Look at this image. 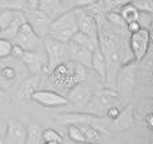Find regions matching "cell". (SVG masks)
Returning a JSON list of instances; mask_svg holds the SVG:
<instances>
[{
    "mask_svg": "<svg viewBox=\"0 0 153 144\" xmlns=\"http://www.w3.org/2000/svg\"><path fill=\"white\" fill-rule=\"evenodd\" d=\"M11 49H12V43L7 39L0 37V60L10 57L11 56Z\"/></svg>",
    "mask_w": 153,
    "mask_h": 144,
    "instance_id": "4dcf8cb0",
    "label": "cell"
},
{
    "mask_svg": "<svg viewBox=\"0 0 153 144\" xmlns=\"http://www.w3.org/2000/svg\"><path fill=\"white\" fill-rule=\"evenodd\" d=\"M56 123L59 124H79V123H87V124H92L93 127H96L100 132H107L108 124L105 122L104 117L96 116L88 112H67V113H59L55 116Z\"/></svg>",
    "mask_w": 153,
    "mask_h": 144,
    "instance_id": "277c9868",
    "label": "cell"
},
{
    "mask_svg": "<svg viewBox=\"0 0 153 144\" xmlns=\"http://www.w3.org/2000/svg\"><path fill=\"white\" fill-rule=\"evenodd\" d=\"M133 0H111V3L105 7V11H119L125 4H131Z\"/></svg>",
    "mask_w": 153,
    "mask_h": 144,
    "instance_id": "d6a6232c",
    "label": "cell"
},
{
    "mask_svg": "<svg viewBox=\"0 0 153 144\" xmlns=\"http://www.w3.org/2000/svg\"><path fill=\"white\" fill-rule=\"evenodd\" d=\"M24 54V49L20 46H16V44H12V49H11V57L16 59V60H20V57Z\"/></svg>",
    "mask_w": 153,
    "mask_h": 144,
    "instance_id": "e575fe53",
    "label": "cell"
},
{
    "mask_svg": "<svg viewBox=\"0 0 153 144\" xmlns=\"http://www.w3.org/2000/svg\"><path fill=\"white\" fill-rule=\"evenodd\" d=\"M39 86H40L39 75L28 76V78L24 79V80L19 84V87H17V91H16L17 99L22 100V101H24V103L31 101L32 93H33L36 90H39Z\"/></svg>",
    "mask_w": 153,
    "mask_h": 144,
    "instance_id": "e0dca14e",
    "label": "cell"
},
{
    "mask_svg": "<svg viewBox=\"0 0 153 144\" xmlns=\"http://www.w3.org/2000/svg\"><path fill=\"white\" fill-rule=\"evenodd\" d=\"M77 128L81 131V134H83L85 142L87 144H100L101 143V132H100L96 127H93L92 124H87V123H79Z\"/></svg>",
    "mask_w": 153,
    "mask_h": 144,
    "instance_id": "ffe728a7",
    "label": "cell"
},
{
    "mask_svg": "<svg viewBox=\"0 0 153 144\" xmlns=\"http://www.w3.org/2000/svg\"><path fill=\"white\" fill-rule=\"evenodd\" d=\"M39 1L40 0H27V8L35 10V8L39 7Z\"/></svg>",
    "mask_w": 153,
    "mask_h": 144,
    "instance_id": "ab89813d",
    "label": "cell"
},
{
    "mask_svg": "<svg viewBox=\"0 0 153 144\" xmlns=\"http://www.w3.org/2000/svg\"><path fill=\"white\" fill-rule=\"evenodd\" d=\"M11 104V100L5 96V98H0V111H3L4 108H7Z\"/></svg>",
    "mask_w": 153,
    "mask_h": 144,
    "instance_id": "f35d334b",
    "label": "cell"
},
{
    "mask_svg": "<svg viewBox=\"0 0 153 144\" xmlns=\"http://www.w3.org/2000/svg\"><path fill=\"white\" fill-rule=\"evenodd\" d=\"M137 23L141 28L149 29L151 31L152 22H153V12H148V11H139V16H137Z\"/></svg>",
    "mask_w": 153,
    "mask_h": 144,
    "instance_id": "83f0119b",
    "label": "cell"
},
{
    "mask_svg": "<svg viewBox=\"0 0 153 144\" xmlns=\"http://www.w3.org/2000/svg\"><path fill=\"white\" fill-rule=\"evenodd\" d=\"M92 93H93L92 88H91V86H88L85 81L77 83L69 88L68 95H67V103H69L76 110L83 111L85 105L88 104V101H89Z\"/></svg>",
    "mask_w": 153,
    "mask_h": 144,
    "instance_id": "8fae6325",
    "label": "cell"
},
{
    "mask_svg": "<svg viewBox=\"0 0 153 144\" xmlns=\"http://www.w3.org/2000/svg\"><path fill=\"white\" fill-rule=\"evenodd\" d=\"M0 5L15 11H24L27 8V0H0Z\"/></svg>",
    "mask_w": 153,
    "mask_h": 144,
    "instance_id": "f1b7e54d",
    "label": "cell"
},
{
    "mask_svg": "<svg viewBox=\"0 0 153 144\" xmlns=\"http://www.w3.org/2000/svg\"><path fill=\"white\" fill-rule=\"evenodd\" d=\"M42 139H43V142H55V143H60V144H63V142H64L61 134L59 131L53 130V128L43 130Z\"/></svg>",
    "mask_w": 153,
    "mask_h": 144,
    "instance_id": "4316f807",
    "label": "cell"
},
{
    "mask_svg": "<svg viewBox=\"0 0 153 144\" xmlns=\"http://www.w3.org/2000/svg\"><path fill=\"white\" fill-rule=\"evenodd\" d=\"M17 78V68L11 63L0 66V80L4 83H12Z\"/></svg>",
    "mask_w": 153,
    "mask_h": 144,
    "instance_id": "603a6c76",
    "label": "cell"
},
{
    "mask_svg": "<svg viewBox=\"0 0 153 144\" xmlns=\"http://www.w3.org/2000/svg\"><path fill=\"white\" fill-rule=\"evenodd\" d=\"M69 42H73L75 44H79V46H81V47H85V48L91 49V51H95V49L99 47V43L96 42V40H93L92 37H89L88 35H85V34H83V32H80V31L76 32L75 36H73Z\"/></svg>",
    "mask_w": 153,
    "mask_h": 144,
    "instance_id": "7402d4cb",
    "label": "cell"
},
{
    "mask_svg": "<svg viewBox=\"0 0 153 144\" xmlns=\"http://www.w3.org/2000/svg\"><path fill=\"white\" fill-rule=\"evenodd\" d=\"M31 101L37 103V104L43 105L45 108H56L68 104L65 96H63L59 92H55L52 90H36L32 93Z\"/></svg>",
    "mask_w": 153,
    "mask_h": 144,
    "instance_id": "7c38bea8",
    "label": "cell"
},
{
    "mask_svg": "<svg viewBox=\"0 0 153 144\" xmlns=\"http://www.w3.org/2000/svg\"><path fill=\"white\" fill-rule=\"evenodd\" d=\"M121 103L123 100L116 90L105 87L95 91L92 93L89 101H88V104L85 105L83 111L96 116L105 117V112H107L108 108L113 107V105H120Z\"/></svg>",
    "mask_w": 153,
    "mask_h": 144,
    "instance_id": "6da1fadb",
    "label": "cell"
},
{
    "mask_svg": "<svg viewBox=\"0 0 153 144\" xmlns=\"http://www.w3.org/2000/svg\"><path fill=\"white\" fill-rule=\"evenodd\" d=\"M43 127L39 122L31 120L27 125V135H25V144H43L42 139Z\"/></svg>",
    "mask_w": 153,
    "mask_h": 144,
    "instance_id": "44dd1931",
    "label": "cell"
},
{
    "mask_svg": "<svg viewBox=\"0 0 153 144\" xmlns=\"http://www.w3.org/2000/svg\"><path fill=\"white\" fill-rule=\"evenodd\" d=\"M151 40H152V36L149 29L140 28L137 32L131 34L128 47L132 54V57H133V60L136 63H140L146 56V54L151 49Z\"/></svg>",
    "mask_w": 153,
    "mask_h": 144,
    "instance_id": "52a82bcc",
    "label": "cell"
},
{
    "mask_svg": "<svg viewBox=\"0 0 153 144\" xmlns=\"http://www.w3.org/2000/svg\"><path fill=\"white\" fill-rule=\"evenodd\" d=\"M5 131H7V120H4V119L0 117V137L4 136Z\"/></svg>",
    "mask_w": 153,
    "mask_h": 144,
    "instance_id": "74e56055",
    "label": "cell"
},
{
    "mask_svg": "<svg viewBox=\"0 0 153 144\" xmlns=\"http://www.w3.org/2000/svg\"><path fill=\"white\" fill-rule=\"evenodd\" d=\"M141 27L139 25V23L137 22H131V23H126L125 25V29L129 32V34H133V32H137Z\"/></svg>",
    "mask_w": 153,
    "mask_h": 144,
    "instance_id": "8d00e7d4",
    "label": "cell"
},
{
    "mask_svg": "<svg viewBox=\"0 0 153 144\" xmlns=\"http://www.w3.org/2000/svg\"><path fill=\"white\" fill-rule=\"evenodd\" d=\"M132 4H133L139 11L153 12V0H133Z\"/></svg>",
    "mask_w": 153,
    "mask_h": 144,
    "instance_id": "1f68e13d",
    "label": "cell"
},
{
    "mask_svg": "<svg viewBox=\"0 0 153 144\" xmlns=\"http://www.w3.org/2000/svg\"><path fill=\"white\" fill-rule=\"evenodd\" d=\"M20 61L32 75H40L42 72H47V55L44 52V48L42 51L37 48L32 51H24Z\"/></svg>",
    "mask_w": 153,
    "mask_h": 144,
    "instance_id": "9c48e42d",
    "label": "cell"
},
{
    "mask_svg": "<svg viewBox=\"0 0 153 144\" xmlns=\"http://www.w3.org/2000/svg\"><path fill=\"white\" fill-rule=\"evenodd\" d=\"M120 111H121V108H120L119 105H113V107H111V108H108L107 110V112H105V117H108V119L112 122V120H114L117 116H119Z\"/></svg>",
    "mask_w": 153,
    "mask_h": 144,
    "instance_id": "836d02e7",
    "label": "cell"
},
{
    "mask_svg": "<svg viewBox=\"0 0 153 144\" xmlns=\"http://www.w3.org/2000/svg\"><path fill=\"white\" fill-rule=\"evenodd\" d=\"M11 43L20 46L24 51H32V49L39 48V44L42 43V39L35 34L33 29L31 28V25L27 22H24L19 27L15 37L11 40Z\"/></svg>",
    "mask_w": 153,
    "mask_h": 144,
    "instance_id": "30bf717a",
    "label": "cell"
},
{
    "mask_svg": "<svg viewBox=\"0 0 153 144\" xmlns=\"http://www.w3.org/2000/svg\"><path fill=\"white\" fill-rule=\"evenodd\" d=\"M67 132H68V136L72 142H75L77 144H87L83 134H81V131L79 130L76 124H69L68 128H67Z\"/></svg>",
    "mask_w": 153,
    "mask_h": 144,
    "instance_id": "f546056e",
    "label": "cell"
},
{
    "mask_svg": "<svg viewBox=\"0 0 153 144\" xmlns=\"http://www.w3.org/2000/svg\"><path fill=\"white\" fill-rule=\"evenodd\" d=\"M79 31L75 10H67L60 16L52 20L48 35L61 43H68Z\"/></svg>",
    "mask_w": 153,
    "mask_h": 144,
    "instance_id": "7a4b0ae2",
    "label": "cell"
},
{
    "mask_svg": "<svg viewBox=\"0 0 153 144\" xmlns=\"http://www.w3.org/2000/svg\"><path fill=\"white\" fill-rule=\"evenodd\" d=\"M76 13V20H77V28L80 32L88 35L89 37H92L93 40L97 42L99 36V27L96 20L91 16L84 8H73Z\"/></svg>",
    "mask_w": 153,
    "mask_h": 144,
    "instance_id": "4fadbf2b",
    "label": "cell"
},
{
    "mask_svg": "<svg viewBox=\"0 0 153 144\" xmlns=\"http://www.w3.org/2000/svg\"><path fill=\"white\" fill-rule=\"evenodd\" d=\"M0 34H1V28H0Z\"/></svg>",
    "mask_w": 153,
    "mask_h": 144,
    "instance_id": "7bdbcfd3",
    "label": "cell"
},
{
    "mask_svg": "<svg viewBox=\"0 0 153 144\" xmlns=\"http://www.w3.org/2000/svg\"><path fill=\"white\" fill-rule=\"evenodd\" d=\"M27 127L19 119L10 117L7 119V131H5V143L7 144H25Z\"/></svg>",
    "mask_w": 153,
    "mask_h": 144,
    "instance_id": "5bb4252c",
    "label": "cell"
},
{
    "mask_svg": "<svg viewBox=\"0 0 153 144\" xmlns=\"http://www.w3.org/2000/svg\"><path fill=\"white\" fill-rule=\"evenodd\" d=\"M136 71H137V63L131 61V63L123 64L119 68L116 75V86L119 88V95L121 96H129L134 90V86L137 83L136 79Z\"/></svg>",
    "mask_w": 153,
    "mask_h": 144,
    "instance_id": "8992f818",
    "label": "cell"
},
{
    "mask_svg": "<svg viewBox=\"0 0 153 144\" xmlns=\"http://www.w3.org/2000/svg\"><path fill=\"white\" fill-rule=\"evenodd\" d=\"M91 68H92L93 72L96 73L99 80L101 81L102 84H105V81H107V61H105L104 55H102V52L100 51L99 47L92 52Z\"/></svg>",
    "mask_w": 153,
    "mask_h": 144,
    "instance_id": "ac0fdd59",
    "label": "cell"
},
{
    "mask_svg": "<svg viewBox=\"0 0 153 144\" xmlns=\"http://www.w3.org/2000/svg\"><path fill=\"white\" fill-rule=\"evenodd\" d=\"M133 124H134V104L129 103L120 111L119 116L114 120H112L109 127L114 131H124L128 130V128H132Z\"/></svg>",
    "mask_w": 153,
    "mask_h": 144,
    "instance_id": "9a60e30c",
    "label": "cell"
},
{
    "mask_svg": "<svg viewBox=\"0 0 153 144\" xmlns=\"http://www.w3.org/2000/svg\"><path fill=\"white\" fill-rule=\"evenodd\" d=\"M119 13L121 15L123 20L126 24V23H131V22H136L137 16H139V10L131 3V4H125L121 8H119Z\"/></svg>",
    "mask_w": 153,
    "mask_h": 144,
    "instance_id": "cb8c5ba5",
    "label": "cell"
},
{
    "mask_svg": "<svg viewBox=\"0 0 153 144\" xmlns=\"http://www.w3.org/2000/svg\"><path fill=\"white\" fill-rule=\"evenodd\" d=\"M67 48H68V56L69 60L79 63L84 67H91V60H92V52L91 49L81 47L79 44H75L73 42L67 43Z\"/></svg>",
    "mask_w": 153,
    "mask_h": 144,
    "instance_id": "2e32d148",
    "label": "cell"
},
{
    "mask_svg": "<svg viewBox=\"0 0 153 144\" xmlns=\"http://www.w3.org/2000/svg\"><path fill=\"white\" fill-rule=\"evenodd\" d=\"M48 79L53 87L69 90L71 87L77 84L75 80V61L68 60L56 66L48 72Z\"/></svg>",
    "mask_w": 153,
    "mask_h": 144,
    "instance_id": "5b68a950",
    "label": "cell"
},
{
    "mask_svg": "<svg viewBox=\"0 0 153 144\" xmlns=\"http://www.w3.org/2000/svg\"><path fill=\"white\" fill-rule=\"evenodd\" d=\"M23 13L25 16V22L31 25V28L33 29V32L40 39H43L44 36L48 35L49 27H51V23H52V19L48 15H45L39 8H35V10L25 8L23 11Z\"/></svg>",
    "mask_w": 153,
    "mask_h": 144,
    "instance_id": "ba28073f",
    "label": "cell"
},
{
    "mask_svg": "<svg viewBox=\"0 0 153 144\" xmlns=\"http://www.w3.org/2000/svg\"><path fill=\"white\" fill-rule=\"evenodd\" d=\"M5 91H4V87L1 86V83H0V98H5Z\"/></svg>",
    "mask_w": 153,
    "mask_h": 144,
    "instance_id": "60d3db41",
    "label": "cell"
},
{
    "mask_svg": "<svg viewBox=\"0 0 153 144\" xmlns=\"http://www.w3.org/2000/svg\"><path fill=\"white\" fill-rule=\"evenodd\" d=\"M105 19L109 23L113 28L120 29V31H124L125 29V22L123 20L121 15L119 13V11H105Z\"/></svg>",
    "mask_w": 153,
    "mask_h": 144,
    "instance_id": "d4e9b609",
    "label": "cell"
},
{
    "mask_svg": "<svg viewBox=\"0 0 153 144\" xmlns=\"http://www.w3.org/2000/svg\"><path fill=\"white\" fill-rule=\"evenodd\" d=\"M37 8L40 11H43L45 15H48L52 20L67 11L63 0H40Z\"/></svg>",
    "mask_w": 153,
    "mask_h": 144,
    "instance_id": "d6986e66",
    "label": "cell"
},
{
    "mask_svg": "<svg viewBox=\"0 0 153 144\" xmlns=\"http://www.w3.org/2000/svg\"><path fill=\"white\" fill-rule=\"evenodd\" d=\"M144 123H145V125H146V128L148 130H153V113H152V111L151 112H148L145 116H144Z\"/></svg>",
    "mask_w": 153,
    "mask_h": 144,
    "instance_id": "d590c367",
    "label": "cell"
},
{
    "mask_svg": "<svg viewBox=\"0 0 153 144\" xmlns=\"http://www.w3.org/2000/svg\"><path fill=\"white\" fill-rule=\"evenodd\" d=\"M43 47L47 55V72L53 69L59 64L69 60L67 43H61L47 35L43 37Z\"/></svg>",
    "mask_w": 153,
    "mask_h": 144,
    "instance_id": "3957f363",
    "label": "cell"
},
{
    "mask_svg": "<svg viewBox=\"0 0 153 144\" xmlns=\"http://www.w3.org/2000/svg\"><path fill=\"white\" fill-rule=\"evenodd\" d=\"M15 15H16V11L15 10H10V8H1L0 11V28L5 29L8 28L11 24H12Z\"/></svg>",
    "mask_w": 153,
    "mask_h": 144,
    "instance_id": "484cf974",
    "label": "cell"
},
{
    "mask_svg": "<svg viewBox=\"0 0 153 144\" xmlns=\"http://www.w3.org/2000/svg\"><path fill=\"white\" fill-rule=\"evenodd\" d=\"M43 144H60V143H55V142H43Z\"/></svg>",
    "mask_w": 153,
    "mask_h": 144,
    "instance_id": "b9f144b4",
    "label": "cell"
}]
</instances>
